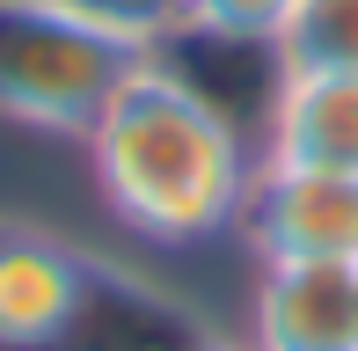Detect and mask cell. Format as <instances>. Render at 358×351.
<instances>
[{"mask_svg": "<svg viewBox=\"0 0 358 351\" xmlns=\"http://www.w3.org/2000/svg\"><path fill=\"white\" fill-rule=\"evenodd\" d=\"M292 0H176V29H198L220 44H264L278 52Z\"/></svg>", "mask_w": 358, "mask_h": 351, "instance_id": "obj_8", "label": "cell"}, {"mask_svg": "<svg viewBox=\"0 0 358 351\" xmlns=\"http://www.w3.org/2000/svg\"><path fill=\"white\" fill-rule=\"evenodd\" d=\"M264 162L358 183V73L278 66V88H271V110H264Z\"/></svg>", "mask_w": 358, "mask_h": 351, "instance_id": "obj_5", "label": "cell"}, {"mask_svg": "<svg viewBox=\"0 0 358 351\" xmlns=\"http://www.w3.org/2000/svg\"><path fill=\"white\" fill-rule=\"evenodd\" d=\"M183 351H249V344H220V337H213V344H183Z\"/></svg>", "mask_w": 358, "mask_h": 351, "instance_id": "obj_9", "label": "cell"}, {"mask_svg": "<svg viewBox=\"0 0 358 351\" xmlns=\"http://www.w3.org/2000/svg\"><path fill=\"white\" fill-rule=\"evenodd\" d=\"M154 44L80 0H0V117L22 132L88 139L103 103Z\"/></svg>", "mask_w": 358, "mask_h": 351, "instance_id": "obj_2", "label": "cell"}, {"mask_svg": "<svg viewBox=\"0 0 358 351\" xmlns=\"http://www.w3.org/2000/svg\"><path fill=\"white\" fill-rule=\"evenodd\" d=\"M95 322V271L37 227H0V351H66Z\"/></svg>", "mask_w": 358, "mask_h": 351, "instance_id": "obj_4", "label": "cell"}, {"mask_svg": "<svg viewBox=\"0 0 358 351\" xmlns=\"http://www.w3.org/2000/svg\"><path fill=\"white\" fill-rule=\"evenodd\" d=\"M80 147L110 220L132 227L139 242L190 249L241 227L256 154L241 147V124L161 52H146L124 73V88L103 103Z\"/></svg>", "mask_w": 358, "mask_h": 351, "instance_id": "obj_1", "label": "cell"}, {"mask_svg": "<svg viewBox=\"0 0 358 351\" xmlns=\"http://www.w3.org/2000/svg\"><path fill=\"white\" fill-rule=\"evenodd\" d=\"M241 234H249L256 264H358V183L256 162Z\"/></svg>", "mask_w": 358, "mask_h": 351, "instance_id": "obj_3", "label": "cell"}, {"mask_svg": "<svg viewBox=\"0 0 358 351\" xmlns=\"http://www.w3.org/2000/svg\"><path fill=\"white\" fill-rule=\"evenodd\" d=\"M278 66H336L358 73V0H292L285 37H278Z\"/></svg>", "mask_w": 358, "mask_h": 351, "instance_id": "obj_7", "label": "cell"}, {"mask_svg": "<svg viewBox=\"0 0 358 351\" xmlns=\"http://www.w3.org/2000/svg\"><path fill=\"white\" fill-rule=\"evenodd\" d=\"M249 351H358V264H264Z\"/></svg>", "mask_w": 358, "mask_h": 351, "instance_id": "obj_6", "label": "cell"}]
</instances>
